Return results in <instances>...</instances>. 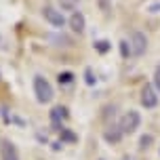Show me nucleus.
<instances>
[{"mask_svg":"<svg viewBox=\"0 0 160 160\" xmlns=\"http://www.w3.org/2000/svg\"><path fill=\"white\" fill-rule=\"evenodd\" d=\"M34 95L38 99V103H48V101H53L55 93H53V87L47 78L34 76Z\"/></svg>","mask_w":160,"mask_h":160,"instance_id":"1","label":"nucleus"},{"mask_svg":"<svg viewBox=\"0 0 160 160\" xmlns=\"http://www.w3.org/2000/svg\"><path fill=\"white\" fill-rule=\"evenodd\" d=\"M139 122H141V116L139 112L135 110H128L122 118H120V131H122V135H131V133H135L137 128H139Z\"/></svg>","mask_w":160,"mask_h":160,"instance_id":"2","label":"nucleus"},{"mask_svg":"<svg viewBox=\"0 0 160 160\" xmlns=\"http://www.w3.org/2000/svg\"><path fill=\"white\" fill-rule=\"evenodd\" d=\"M42 17H44L53 28H63L65 25V17L61 15V11H55L53 7H44L42 8Z\"/></svg>","mask_w":160,"mask_h":160,"instance_id":"3","label":"nucleus"},{"mask_svg":"<svg viewBox=\"0 0 160 160\" xmlns=\"http://www.w3.org/2000/svg\"><path fill=\"white\" fill-rule=\"evenodd\" d=\"M141 105L148 108V110H152V108L158 105V95H156V88L152 84H145L141 88Z\"/></svg>","mask_w":160,"mask_h":160,"instance_id":"4","label":"nucleus"},{"mask_svg":"<svg viewBox=\"0 0 160 160\" xmlns=\"http://www.w3.org/2000/svg\"><path fill=\"white\" fill-rule=\"evenodd\" d=\"M131 48H133V55L135 57L143 55L145 48H148V38H145V34L133 32V36H131Z\"/></svg>","mask_w":160,"mask_h":160,"instance_id":"5","label":"nucleus"},{"mask_svg":"<svg viewBox=\"0 0 160 160\" xmlns=\"http://www.w3.org/2000/svg\"><path fill=\"white\" fill-rule=\"evenodd\" d=\"M0 158L2 160H19V152H17L15 143L11 139H4L0 145Z\"/></svg>","mask_w":160,"mask_h":160,"instance_id":"6","label":"nucleus"},{"mask_svg":"<svg viewBox=\"0 0 160 160\" xmlns=\"http://www.w3.org/2000/svg\"><path fill=\"white\" fill-rule=\"evenodd\" d=\"M68 118V108H63V105H57V108H53V112H51V120H53V127H55V131H61V120Z\"/></svg>","mask_w":160,"mask_h":160,"instance_id":"7","label":"nucleus"},{"mask_svg":"<svg viewBox=\"0 0 160 160\" xmlns=\"http://www.w3.org/2000/svg\"><path fill=\"white\" fill-rule=\"evenodd\" d=\"M70 28H72L76 34H82L84 28H87V19H84V15H82V13H74V15L70 17Z\"/></svg>","mask_w":160,"mask_h":160,"instance_id":"8","label":"nucleus"},{"mask_svg":"<svg viewBox=\"0 0 160 160\" xmlns=\"http://www.w3.org/2000/svg\"><path fill=\"white\" fill-rule=\"evenodd\" d=\"M103 139L108 141V143H118L120 139H122V131H120V127H110V128H105Z\"/></svg>","mask_w":160,"mask_h":160,"instance_id":"9","label":"nucleus"},{"mask_svg":"<svg viewBox=\"0 0 160 160\" xmlns=\"http://www.w3.org/2000/svg\"><path fill=\"white\" fill-rule=\"evenodd\" d=\"M120 55H122V59H128L133 55V48H131V44L127 40H120Z\"/></svg>","mask_w":160,"mask_h":160,"instance_id":"10","label":"nucleus"},{"mask_svg":"<svg viewBox=\"0 0 160 160\" xmlns=\"http://www.w3.org/2000/svg\"><path fill=\"white\" fill-rule=\"evenodd\" d=\"M110 42H108V40H95V51L97 53H101V55H103V53H108V51H110Z\"/></svg>","mask_w":160,"mask_h":160,"instance_id":"11","label":"nucleus"},{"mask_svg":"<svg viewBox=\"0 0 160 160\" xmlns=\"http://www.w3.org/2000/svg\"><path fill=\"white\" fill-rule=\"evenodd\" d=\"M57 80H59V84H72L74 82V74L72 72H61L59 76H57Z\"/></svg>","mask_w":160,"mask_h":160,"instance_id":"12","label":"nucleus"},{"mask_svg":"<svg viewBox=\"0 0 160 160\" xmlns=\"http://www.w3.org/2000/svg\"><path fill=\"white\" fill-rule=\"evenodd\" d=\"M80 0H59V4H61V8L63 11H74V8L78 7Z\"/></svg>","mask_w":160,"mask_h":160,"instance_id":"13","label":"nucleus"},{"mask_svg":"<svg viewBox=\"0 0 160 160\" xmlns=\"http://www.w3.org/2000/svg\"><path fill=\"white\" fill-rule=\"evenodd\" d=\"M59 133H61V139H63V141H76V139H78V137L74 135L72 131H68V128H61V131H59Z\"/></svg>","mask_w":160,"mask_h":160,"instance_id":"14","label":"nucleus"},{"mask_svg":"<svg viewBox=\"0 0 160 160\" xmlns=\"http://www.w3.org/2000/svg\"><path fill=\"white\" fill-rule=\"evenodd\" d=\"M152 141H154V137H152V135H143L141 139H139V148H141V150H148Z\"/></svg>","mask_w":160,"mask_h":160,"instance_id":"15","label":"nucleus"},{"mask_svg":"<svg viewBox=\"0 0 160 160\" xmlns=\"http://www.w3.org/2000/svg\"><path fill=\"white\" fill-rule=\"evenodd\" d=\"M154 88L160 91V65L156 68V72H154Z\"/></svg>","mask_w":160,"mask_h":160,"instance_id":"16","label":"nucleus"},{"mask_svg":"<svg viewBox=\"0 0 160 160\" xmlns=\"http://www.w3.org/2000/svg\"><path fill=\"white\" fill-rule=\"evenodd\" d=\"M84 76H87V84H95V78H93V72H91V70H87Z\"/></svg>","mask_w":160,"mask_h":160,"instance_id":"17","label":"nucleus"},{"mask_svg":"<svg viewBox=\"0 0 160 160\" xmlns=\"http://www.w3.org/2000/svg\"><path fill=\"white\" fill-rule=\"evenodd\" d=\"M99 4H101V8H103V11H110V4H108V0H99Z\"/></svg>","mask_w":160,"mask_h":160,"instance_id":"18","label":"nucleus"}]
</instances>
